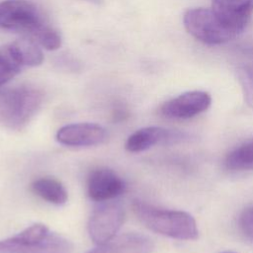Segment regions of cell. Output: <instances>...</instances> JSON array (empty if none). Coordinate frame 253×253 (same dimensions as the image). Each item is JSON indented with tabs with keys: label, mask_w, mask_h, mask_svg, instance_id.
<instances>
[{
	"label": "cell",
	"mask_w": 253,
	"mask_h": 253,
	"mask_svg": "<svg viewBox=\"0 0 253 253\" xmlns=\"http://www.w3.org/2000/svg\"><path fill=\"white\" fill-rule=\"evenodd\" d=\"M132 211L153 232L179 240H195L199 236L195 218L186 211L164 210L138 200L132 203Z\"/></svg>",
	"instance_id": "1"
},
{
	"label": "cell",
	"mask_w": 253,
	"mask_h": 253,
	"mask_svg": "<svg viewBox=\"0 0 253 253\" xmlns=\"http://www.w3.org/2000/svg\"><path fill=\"white\" fill-rule=\"evenodd\" d=\"M72 243L42 223H35L0 241V253H70Z\"/></svg>",
	"instance_id": "2"
},
{
	"label": "cell",
	"mask_w": 253,
	"mask_h": 253,
	"mask_svg": "<svg viewBox=\"0 0 253 253\" xmlns=\"http://www.w3.org/2000/svg\"><path fill=\"white\" fill-rule=\"evenodd\" d=\"M42 103V94L36 88L0 87V124L11 129H22L39 111Z\"/></svg>",
	"instance_id": "3"
},
{
	"label": "cell",
	"mask_w": 253,
	"mask_h": 253,
	"mask_svg": "<svg viewBox=\"0 0 253 253\" xmlns=\"http://www.w3.org/2000/svg\"><path fill=\"white\" fill-rule=\"evenodd\" d=\"M183 22L189 34L209 45L222 44L238 36L223 25L211 9H189L184 15Z\"/></svg>",
	"instance_id": "4"
},
{
	"label": "cell",
	"mask_w": 253,
	"mask_h": 253,
	"mask_svg": "<svg viewBox=\"0 0 253 253\" xmlns=\"http://www.w3.org/2000/svg\"><path fill=\"white\" fill-rule=\"evenodd\" d=\"M44 19L38 7L28 0H5L0 3V29L24 33L31 38Z\"/></svg>",
	"instance_id": "5"
},
{
	"label": "cell",
	"mask_w": 253,
	"mask_h": 253,
	"mask_svg": "<svg viewBox=\"0 0 253 253\" xmlns=\"http://www.w3.org/2000/svg\"><path fill=\"white\" fill-rule=\"evenodd\" d=\"M124 221V210L118 203L102 202L92 211L87 229L96 244H102L117 235Z\"/></svg>",
	"instance_id": "6"
},
{
	"label": "cell",
	"mask_w": 253,
	"mask_h": 253,
	"mask_svg": "<svg viewBox=\"0 0 253 253\" xmlns=\"http://www.w3.org/2000/svg\"><path fill=\"white\" fill-rule=\"evenodd\" d=\"M211 103V98L209 93L190 91L165 102L160 107V113L169 119L185 120L207 111Z\"/></svg>",
	"instance_id": "7"
},
{
	"label": "cell",
	"mask_w": 253,
	"mask_h": 253,
	"mask_svg": "<svg viewBox=\"0 0 253 253\" xmlns=\"http://www.w3.org/2000/svg\"><path fill=\"white\" fill-rule=\"evenodd\" d=\"M125 182L112 169L102 167L92 170L87 178V193L93 201H111L125 191Z\"/></svg>",
	"instance_id": "8"
},
{
	"label": "cell",
	"mask_w": 253,
	"mask_h": 253,
	"mask_svg": "<svg viewBox=\"0 0 253 253\" xmlns=\"http://www.w3.org/2000/svg\"><path fill=\"white\" fill-rule=\"evenodd\" d=\"M211 10L223 25L239 35L253 15V0H212Z\"/></svg>",
	"instance_id": "9"
},
{
	"label": "cell",
	"mask_w": 253,
	"mask_h": 253,
	"mask_svg": "<svg viewBox=\"0 0 253 253\" xmlns=\"http://www.w3.org/2000/svg\"><path fill=\"white\" fill-rule=\"evenodd\" d=\"M55 137L59 143L66 146H94L106 140L107 132L100 125L77 123L60 127Z\"/></svg>",
	"instance_id": "10"
},
{
	"label": "cell",
	"mask_w": 253,
	"mask_h": 253,
	"mask_svg": "<svg viewBox=\"0 0 253 253\" xmlns=\"http://www.w3.org/2000/svg\"><path fill=\"white\" fill-rule=\"evenodd\" d=\"M187 134L159 126L142 127L131 133L125 144L129 152H141L156 144H171L184 140Z\"/></svg>",
	"instance_id": "11"
},
{
	"label": "cell",
	"mask_w": 253,
	"mask_h": 253,
	"mask_svg": "<svg viewBox=\"0 0 253 253\" xmlns=\"http://www.w3.org/2000/svg\"><path fill=\"white\" fill-rule=\"evenodd\" d=\"M152 240L141 233L129 232L116 235L112 239L97 244L86 253H152Z\"/></svg>",
	"instance_id": "12"
},
{
	"label": "cell",
	"mask_w": 253,
	"mask_h": 253,
	"mask_svg": "<svg viewBox=\"0 0 253 253\" xmlns=\"http://www.w3.org/2000/svg\"><path fill=\"white\" fill-rule=\"evenodd\" d=\"M32 190L42 200L54 205H63L68 198L64 186L59 181L49 177L35 180L32 184Z\"/></svg>",
	"instance_id": "13"
},
{
	"label": "cell",
	"mask_w": 253,
	"mask_h": 253,
	"mask_svg": "<svg viewBox=\"0 0 253 253\" xmlns=\"http://www.w3.org/2000/svg\"><path fill=\"white\" fill-rule=\"evenodd\" d=\"M23 67L11 43L0 47V87L19 74Z\"/></svg>",
	"instance_id": "14"
},
{
	"label": "cell",
	"mask_w": 253,
	"mask_h": 253,
	"mask_svg": "<svg viewBox=\"0 0 253 253\" xmlns=\"http://www.w3.org/2000/svg\"><path fill=\"white\" fill-rule=\"evenodd\" d=\"M23 66H38L43 61V53L39 44L30 38L19 39L11 42Z\"/></svg>",
	"instance_id": "15"
},
{
	"label": "cell",
	"mask_w": 253,
	"mask_h": 253,
	"mask_svg": "<svg viewBox=\"0 0 253 253\" xmlns=\"http://www.w3.org/2000/svg\"><path fill=\"white\" fill-rule=\"evenodd\" d=\"M224 164L227 169L232 171L253 170V141L230 151L225 158Z\"/></svg>",
	"instance_id": "16"
},
{
	"label": "cell",
	"mask_w": 253,
	"mask_h": 253,
	"mask_svg": "<svg viewBox=\"0 0 253 253\" xmlns=\"http://www.w3.org/2000/svg\"><path fill=\"white\" fill-rule=\"evenodd\" d=\"M238 81L241 85L247 105L253 109V55L245 56L236 68Z\"/></svg>",
	"instance_id": "17"
},
{
	"label": "cell",
	"mask_w": 253,
	"mask_h": 253,
	"mask_svg": "<svg viewBox=\"0 0 253 253\" xmlns=\"http://www.w3.org/2000/svg\"><path fill=\"white\" fill-rule=\"evenodd\" d=\"M30 39L47 50H56L62 43L60 34L47 23L41 26Z\"/></svg>",
	"instance_id": "18"
},
{
	"label": "cell",
	"mask_w": 253,
	"mask_h": 253,
	"mask_svg": "<svg viewBox=\"0 0 253 253\" xmlns=\"http://www.w3.org/2000/svg\"><path fill=\"white\" fill-rule=\"evenodd\" d=\"M239 225L243 233L253 240V207L244 210L239 218Z\"/></svg>",
	"instance_id": "19"
},
{
	"label": "cell",
	"mask_w": 253,
	"mask_h": 253,
	"mask_svg": "<svg viewBox=\"0 0 253 253\" xmlns=\"http://www.w3.org/2000/svg\"><path fill=\"white\" fill-rule=\"evenodd\" d=\"M87 1H91V2H94V3H99L101 0H87Z\"/></svg>",
	"instance_id": "20"
},
{
	"label": "cell",
	"mask_w": 253,
	"mask_h": 253,
	"mask_svg": "<svg viewBox=\"0 0 253 253\" xmlns=\"http://www.w3.org/2000/svg\"><path fill=\"white\" fill-rule=\"evenodd\" d=\"M222 253H235V252H229V251H227V252H222Z\"/></svg>",
	"instance_id": "21"
}]
</instances>
